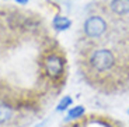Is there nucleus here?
I'll return each mask as SVG.
<instances>
[{"label":"nucleus","mask_w":129,"mask_h":127,"mask_svg":"<svg viewBox=\"0 0 129 127\" xmlns=\"http://www.w3.org/2000/svg\"><path fill=\"white\" fill-rule=\"evenodd\" d=\"M84 112H86V109H84V106L81 105H77V106H73V109H70L68 113V116H66V121L69 120H76V119L81 117L84 114Z\"/></svg>","instance_id":"obj_6"},{"label":"nucleus","mask_w":129,"mask_h":127,"mask_svg":"<svg viewBox=\"0 0 129 127\" xmlns=\"http://www.w3.org/2000/svg\"><path fill=\"white\" fill-rule=\"evenodd\" d=\"M128 113H129V110H128Z\"/></svg>","instance_id":"obj_9"},{"label":"nucleus","mask_w":129,"mask_h":127,"mask_svg":"<svg viewBox=\"0 0 129 127\" xmlns=\"http://www.w3.org/2000/svg\"><path fill=\"white\" fill-rule=\"evenodd\" d=\"M81 31L84 35V41L94 45H101L111 35L112 29H111L108 18H105L103 14L93 13L83 21Z\"/></svg>","instance_id":"obj_1"},{"label":"nucleus","mask_w":129,"mask_h":127,"mask_svg":"<svg viewBox=\"0 0 129 127\" xmlns=\"http://www.w3.org/2000/svg\"><path fill=\"white\" fill-rule=\"evenodd\" d=\"M52 27L59 32L68 31L72 27V20L68 18V17H64V16H55L53 20H52Z\"/></svg>","instance_id":"obj_5"},{"label":"nucleus","mask_w":129,"mask_h":127,"mask_svg":"<svg viewBox=\"0 0 129 127\" xmlns=\"http://www.w3.org/2000/svg\"><path fill=\"white\" fill-rule=\"evenodd\" d=\"M17 4H21V6H24V4H27L29 2V0H14Z\"/></svg>","instance_id":"obj_8"},{"label":"nucleus","mask_w":129,"mask_h":127,"mask_svg":"<svg viewBox=\"0 0 129 127\" xmlns=\"http://www.w3.org/2000/svg\"><path fill=\"white\" fill-rule=\"evenodd\" d=\"M14 119V108L9 102L0 99V124H7Z\"/></svg>","instance_id":"obj_4"},{"label":"nucleus","mask_w":129,"mask_h":127,"mask_svg":"<svg viewBox=\"0 0 129 127\" xmlns=\"http://www.w3.org/2000/svg\"><path fill=\"white\" fill-rule=\"evenodd\" d=\"M72 103H73V99H72L70 96H63V98L60 99V102L58 103V106H56V110H58V112L66 110Z\"/></svg>","instance_id":"obj_7"},{"label":"nucleus","mask_w":129,"mask_h":127,"mask_svg":"<svg viewBox=\"0 0 129 127\" xmlns=\"http://www.w3.org/2000/svg\"><path fill=\"white\" fill-rule=\"evenodd\" d=\"M105 10L114 18L129 24V0H108Z\"/></svg>","instance_id":"obj_3"},{"label":"nucleus","mask_w":129,"mask_h":127,"mask_svg":"<svg viewBox=\"0 0 129 127\" xmlns=\"http://www.w3.org/2000/svg\"><path fill=\"white\" fill-rule=\"evenodd\" d=\"M64 59L60 54L51 53L44 59V71L51 80H59L64 74Z\"/></svg>","instance_id":"obj_2"}]
</instances>
